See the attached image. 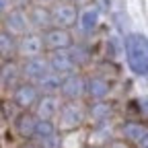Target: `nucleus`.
Listing matches in <instances>:
<instances>
[{
  "label": "nucleus",
  "instance_id": "obj_1",
  "mask_svg": "<svg viewBox=\"0 0 148 148\" xmlns=\"http://www.w3.org/2000/svg\"><path fill=\"white\" fill-rule=\"evenodd\" d=\"M125 58L127 66L138 76H148V39L140 33H130L125 37Z\"/></svg>",
  "mask_w": 148,
  "mask_h": 148
},
{
  "label": "nucleus",
  "instance_id": "obj_2",
  "mask_svg": "<svg viewBox=\"0 0 148 148\" xmlns=\"http://www.w3.org/2000/svg\"><path fill=\"white\" fill-rule=\"evenodd\" d=\"M21 70H23V76H25V78L35 80V82H39L47 72H51V68H49V60H43V58H39V56L25 58Z\"/></svg>",
  "mask_w": 148,
  "mask_h": 148
},
{
  "label": "nucleus",
  "instance_id": "obj_3",
  "mask_svg": "<svg viewBox=\"0 0 148 148\" xmlns=\"http://www.w3.org/2000/svg\"><path fill=\"white\" fill-rule=\"evenodd\" d=\"M49 68H51V72H58V74H62V76H68V74H72L78 66H76V62L72 60L70 51L53 49L51 58H49Z\"/></svg>",
  "mask_w": 148,
  "mask_h": 148
},
{
  "label": "nucleus",
  "instance_id": "obj_4",
  "mask_svg": "<svg viewBox=\"0 0 148 148\" xmlns=\"http://www.w3.org/2000/svg\"><path fill=\"white\" fill-rule=\"evenodd\" d=\"M43 45H45V39L35 33H25L21 35V39H18V53L23 56V58H33V56H39L43 51Z\"/></svg>",
  "mask_w": 148,
  "mask_h": 148
},
{
  "label": "nucleus",
  "instance_id": "obj_5",
  "mask_svg": "<svg viewBox=\"0 0 148 148\" xmlns=\"http://www.w3.org/2000/svg\"><path fill=\"white\" fill-rule=\"evenodd\" d=\"M31 18L23 10H10V14H4V29L12 35H25Z\"/></svg>",
  "mask_w": 148,
  "mask_h": 148
},
{
  "label": "nucleus",
  "instance_id": "obj_6",
  "mask_svg": "<svg viewBox=\"0 0 148 148\" xmlns=\"http://www.w3.org/2000/svg\"><path fill=\"white\" fill-rule=\"evenodd\" d=\"M43 39H45V47L49 49H66L72 45V39H70V33L62 27H53V29H47L45 35H43Z\"/></svg>",
  "mask_w": 148,
  "mask_h": 148
},
{
  "label": "nucleus",
  "instance_id": "obj_7",
  "mask_svg": "<svg viewBox=\"0 0 148 148\" xmlns=\"http://www.w3.org/2000/svg\"><path fill=\"white\" fill-rule=\"evenodd\" d=\"M62 92L68 99H78L82 97V92H86V82L76 74H68L62 82Z\"/></svg>",
  "mask_w": 148,
  "mask_h": 148
},
{
  "label": "nucleus",
  "instance_id": "obj_8",
  "mask_svg": "<svg viewBox=\"0 0 148 148\" xmlns=\"http://www.w3.org/2000/svg\"><path fill=\"white\" fill-rule=\"evenodd\" d=\"M51 18L58 27H70L76 21V10L70 4H56L51 10Z\"/></svg>",
  "mask_w": 148,
  "mask_h": 148
},
{
  "label": "nucleus",
  "instance_id": "obj_9",
  "mask_svg": "<svg viewBox=\"0 0 148 148\" xmlns=\"http://www.w3.org/2000/svg\"><path fill=\"white\" fill-rule=\"evenodd\" d=\"M37 103V88L33 84H18L14 88V105L31 107Z\"/></svg>",
  "mask_w": 148,
  "mask_h": 148
},
{
  "label": "nucleus",
  "instance_id": "obj_10",
  "mask_svg": "<svg viewBox=\"0 0 148 148\" xmlns=\"http://www.w3.org/2000/svg\"><path fill=\"white\" fill-rule=\"evenodd\" d=\"M123 136L127 140L136 142L142 148H148V130L140 123H125L123 125Z\"/></svg>",
  "mask_w": 148,
  "mask_h": 148
},
{
  "label": "nucleus",
  "instance_id": "obj_11",
  "mask_svg": "<svg viewBox=\"0 0 148 148\" xmlns=\"http://www.w3.org/2000/svg\"><path fill=\"white\" fill-rule=\"evenodd\" d=\"M35 127H37V117L31 115V113L18 115L16 121H14V130H16V134L21 136V138H31V136H35Z\"/></svg>",
  "mask_w": 148,
  "mask_h": 148
},
{
  "label": "nucleus",
  "instance_id": "obj_12",
  "mask_svg": "<svg viewBox=\"0 0 148 148\" xmlns=\"http://www.w3.org/2000/svg\"><path fill=\"white\" fill-rule=\"evenodd\" d=\"M58 111H60L58 99H56L53 95H45V97H41L39 101H37V117L49 119V117H53L56 113H58Z\"/></svg>",
  "mask_w": 148,
  "mask_h": 148
},
{
  "label": "nucleus",
  "instance_id": "obj_13",
  "mask_svg": "<svg viewBox=\"0 0 148 148\" xmlns=\"http://www.w3.org/2000/svg\"><path fill=\"white\" fill-rule=\"evenodd\" d=\"M29 18H31V23H33L35 27H39V29H49V25L53 23L51 10H45L43 6H35V8L29 12Z\"/></svg>",
  "mask_w": 148,
  "mask_h": 148
},
{
  "label": "nucleus",
  "instance_id": "obj_14",
  "mask_svg": "<svg viewBox=\"0 0 148 148\" xmlns=\"http://www.w3.org/2000/svg\"><path fill=\"white\" fill-rule=\"evenodd\" d=\"M21 76H23V70L18 68L16 64H4L2 66V86L4 88L14 86Z\"/></svg>",
  "mask_w": 148,
  "mask_h": 148
},
{
  "label": "nucleus",
  "instance_id": "obj_15",
  "mask_svg": "<svg viewBox=\"0 0 148 148\" xmlns=\"http://www.w3.org/2000/svg\"><path fill=\"white\" fill-rule=\"evenodd\" d=\"M86 92L92 99H103L109 95V84L101 78H90V80H86Z\"/></svg>",
  "mask_w": 148,
  "mask_h": 148
},
{
  "label": "nucleus",
  "instance_id": "obj_16",
  "mask_svg": "<svg viewBox=\"0 0 148 148\" xmlns=\"http://www.w3.org/2000/svg\"><path fill=\"white\" fill-rule=\"evenodd\" d=\"M62 82H64L62 74H58V72H47L37 84H39V88H43V90H47V92H53V90H60V88H62Z\"/></svg>",
  "mask_w": 148,
  "mask_h": 148
},
{
  "label": "nucleus",
  "instance_id": "obj_17",
  "mask_svg": "<svg viewBox=\"0 0 148 148\" xmlns=\"http://www.w3.org/2000/svg\"><path fill=\"white\" fill-rule=\"evenodd\" d=\"M97 21H99V12H97L95 8H88V10H84L82 16H80V27H82L84 31H92V29L97 27Z\"/></svg>",
  "mask_w": 148,
  "mask_h": 148
},
{
  "label": "nucleus",
  "instance_id": "obj_18",
  "mask_svg": "<svg viewBox=\"0 0 148 148\" xmlns=\"http://www.w3.org/2000/svg\"><path fill=\"white\" fill-rule=\"evenodd\" d=\"M82 119V113L76 109V105H66L64 107V113H62V121L66 125H74V123H78Z\"/></svg>",
  "mask_w": 148,
  "mask_h": 148
},
{
  "label": "nucleus",
  "instance_id": "obj_19",
  "mask_svg": "<svg viewBox=\"0 0 148 148\" xmlns=\"http://www.w3.org/2000/svg\"><path fill=\"white\" fill-rule=\"evenodd\" d=\"M14 49H18V43H14L12 33H8V31L4 29V31H2V56H4V58H8Z\"/></svg>",
  "mask_w": 148,
  "mask_h": 148
},
{
  "label": "nucleus",
  "instance_id": "obj_20",
  "mask_svg": "<svg viewBox=\"0 0 148 148\" xmlns=\"http://www.w3.org/2000/svg\"><path fill=\"white\" fill-rule=\"evenodd\" d=\"M53 134V123L49 119H37V127H35V138H45V136H51Z\"/></svg>",
  "mask_w": 148,
  "mask_h": 148
},
{
  "label": "nucleus",
  "instance_id": "obj_21",
  "mask_svg": "<svg viewBox=\"0 0 148 148\" xmlns=\"http://www.w3.org/2000/svg\"><path fill=\"white\" fill-rule=\"evenodd\" d=\"M70 56H72V60L76 62V66H82L86 60H88V56H86V49L76 45V47H70Z\"/></svg>",
  "mask_w": 148,
  "mask_h": 148
},
{
  "label": "nucleus",
  "instance_id": "obj_22",
  "mask_svg": "<svg viewBox=\"0 0 148 148\" xmlns=\"http://www.w3.org/2000/svg\"><path fill=\"white\" fill-rule=\"evenodd\" d=\"M109 115H111L109 105H95L92 107V117L97 121H105V117H109Z\"/></svg>",
  "mask_w": 148,
  "mask_h": 148
},
{
  "label": "nucleus",
  "instance_id": "obj_23",
  "mask_svg": "<svg viewBox=\"0 0 148 148\" xmlns=\"http://www.w3.org/2000/svg\"><path fill=\"white\" fill-rule=\"evenodd\" d=\"M39 144H41L43 148H58V146H60V140H58V136H56V134H51V136L39 138Z\"/></svg>",
  "mask_w": 148,
  "mask_h": 148
},
{
  "label": "nucleus",
  "instance_id": "obj_24",
  "mask_svg": "<svg viewBox=\"0 0 148 148\" xmlns=\"http://www.w3.org/2000/svg\"><path fill=\"white\" fill-rule=\"evenodd\" d=\"M140 109H144V113H148V99H140Z\"/></svg>",
  "mask_w": 148,
  "mask_h": 148
},
{
  "label": "nucleus",
  "instance_id": "obj_25",
  "mask_svg": "<svg viewBox=\"0 0 148 148\" xmlns=\"http://www.w3.org/2000/svg\"><path fill=\"white\" fill-rule=\"evenodd\" d=\"M25 148H43V146H41L39 142H31V144H27Z\"/></svg>",
  "mask_w": 148,
  "mask_h": 148
}]
</instances>
